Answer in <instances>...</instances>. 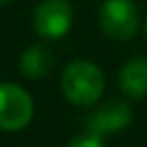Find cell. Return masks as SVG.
<instances>
[{"mask_svg": "<svg viewBox=\"0 0 147 147\" xmlns=\"http://www.w3.org/2000/svg\"><path fill=\"white\" fill-rule=\"evenodd\" d=\"M62 94L74 105L88 107L98 103L99 98L103 96L105 90V78L90 60H74L72 64L66 66L62 72V82H60Z\"/></svg>", "mask_w": 147, "mask_h": 147, "instance_id": "6da1fadb", "label": "cell"}, {"mask_svg": "<svg viewBox=\"0 0 147 147\" xmlns=\"http://www.w3.org/2000/svg\"><path fill=\"white\" fill-rule=\"evenodd\" d=\"M99 28L113 40H131L139 30V10L133 0H105L99 8Z\"/></svg>", "mask_w": 147, "mask_h": 147, "instance_id": "7a4b0ae2", "label": "cell"}, {"mask_svg": "<svg viewBox=\"0 0 147 147\" xmlns=\"http://www.w3.org/2000/svg\"><path fill=\"white\" fill-rule=\"evenodd\" d=\"M34 117V101L22 86L0 84V129L20 131Z\"/></svg>", "mask_w": 147, "mask_h": 147, "instance_id": "3957f363", "label": "cell"}, {"mask_svg": "<svg viewBox=\"0 0 147 147\" xmlns=\"http://www.w3.org/2000/svg\"><path fill=\"white\" fill-rule=\"evenodd\" d=\"M74 22V10L68 0H44L36 6L32 24L40 38L60 40L64 38Z\"/></svg>", "mask_w": 147, "mask_h": 147, "instance_id": "277c9868", "label": "cell"}, {"mask_svg": "<svg viewBox=\"0 0 147 147\" xmlns=\"http://www.w3.org/2000/svg\"><path fill=\"white\" fill-rule=\"evenodd\" d=\"M131 107L121 99H111L88 117V131L96 133L99 137L109 135V133H119L131 123Z\"/></svg>", "mask_w": 147, "mask_h": 147, "instance_id": "5b68a950", "label": "cell"}, {"mask_svg": "<svg viewBox=\"0 0 147 147\" xmlns=\"http://www.w3.org/2000/svg\"><path fill=\"white\" fill-rule=\"evenodd\" d=\"M54 54L44 44H32L20 54L18 68L20 74L28 80H44L54 68Z\"/></svg>", "mask_w": 147, "mask_h": 147, "instance_id": "8992f818", "label": "cell"}, {"mask_svg": "<svg viewBox=\"0 0 147 147\" xmlns=\"http://www.w3.org/2000/svg\"><path fill=\"white\" fill-rule=\"evenodd\" d=\"M119 88L131 99L147 98V58L137 56L123 64L119 72Z\"/></svg>", "mask_w": 147, "mask_h": 147, "instance_id": "52a82bcc", "label": "cell"}, {"mask_svg": "<svg viewBox=\"0 0 147 147\" xmlns=\"http://www.w3.org/2000/svg\"><path fill=\"white\" fill-rule=\"evenodd\" d=\"M66 147H105V145H103V139L99 135L88 131V133H82V135L72 137Z\"/></svg>", "mask_w": 147, "mask_h": 147, "instance_id": "ba28073f", "label": "cell"}, {"mask_svg": "<svg viewBox=\"0 0 147 147\" xmlns=\"http://www.w3.org/2000/svg\"><path fill=\"white\" fill-rule=\"evenodd\" d=\"M6 2H10V0H0V4H6Z\"/></svg>", "mask_w": 147, "mask_h": 147, "instance_id": "9c48e42d", "label": "cell"}, {"mask_svg": "<svg viewBox=\"0 0 147 147\" xmlns=\"http://www.w3.org/2000/svg\"><path fill=\"white\" fill-rule=\"evenodd\" d=\"M145 36H147V20H145Z\"/></svg>", "mask_w": 147, "mask_h": 147, "instance_id": "30bf717a", "label": "cell"}]
</instances>
